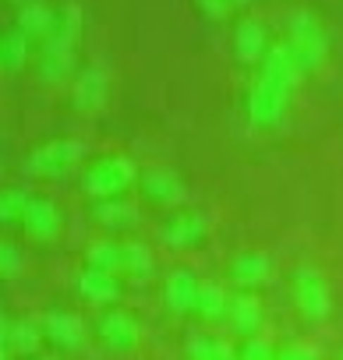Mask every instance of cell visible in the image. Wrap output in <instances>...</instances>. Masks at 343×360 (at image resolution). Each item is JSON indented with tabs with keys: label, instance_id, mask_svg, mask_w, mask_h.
<instances>
[{
	"label": "cell",
	"instance_id": "obj_16",
	"mask_svg": "<svg viewBox=\"0 0 343 360\" xmlns=\"http://www.w3.org/2000/svg\"><path fill=\"white\" fill-rule=\"evenodd\" d=\"M269 53V36L266 25L255 18H241L234 25V57L241 64H262V57Z\"/></svg>",
	"mask_w": 343,
	"mask_h": 360
},
{
	"label": "cell",
	"instance_id": "obj_1",
	"mask_svg": "<svg viewBox=\"0 0 343 360\" xmlns=\"http://www.w3.org/2000/svg\"><path fill=\"white\" fill-rule=\"evenodd\" d=\"M78 36H82V11H78V4H64L57 11L54 32L43 39V50H39V75H43L46 85H57V82L71 78Z\"/></svg>",
	"mask_w": 343,
	"mask_h": 360
},
{
	"label": "cell",
	"instance_id": "obj_10",
	"mask_svg": "<svg viewBox=\"0 0 343 360\" xmlns=\"http://www.w3.org/2000/svg\"><path fill=\"white\" fill-rule=\"evenodd\" d=\"M43 335L57 346V349H64V353H71V349H82L85 346V321L78 318V314H71V311H46L43 314Z\"/></svg>",
	"mask_w": 343,
	"mask_h": 360
},
{
	"label": "cell",
	"instance_id": "obj_18",
	"mask_svg": "<svg viewBox=\"0 0 343 360\" xmlns=\"http://www.w3.org/2000/svg\"><path fill=\"white\" fill-rule=\"evenodd\" d=\"M266 75H273V78H280V82H287V85H301V78L308 75V68H304V60L297 57V50L290 46V43H276V46H269V53L262 57V64H258Z\"/></svg>",
	"mask_w": 343,
	"mask_h": 360
},
{
	"label": "cell",
	"instance_id": "obj_29",
	"mask_svg": "<svg viewBox=\"0 0 343 360\" xmlns=\"http://www.w3.org/2000/svg\"><path fill=\"white\" fill-rule=\"evenodd\" d=\"M237 353H241L237 360H276L273 342H269V339H258V335H248V339H244V346H241Z\"/></svg>",
	"mask_w": 343,
	"mask_h": 360
},
{
	"label": "cell",
	"instance_id": "obj_23",
	"mask_svg": "<svg viewBox=\"0 0 343 360\" xmlns=\"http://www.w3.org/2000/svg\"><path fill=\"white\" fill-rule=\"evenodd\" d=\"M85 265L92 269H103V272H124V244H113V240H92L85 248Z\"/></svg>",
	"mask_w": 343,
	"mask_h": 360
},
{
	"label": "cell",
	"instance_id": "obj_9",
	"mask_svg": "<svg viewBox=\"0 0 343 360\" xmlns=\"http://www.w3.org/2000/svg\"><path fill=\"white\" fill-rule=\"evenodd\" d=\"M96 335H99V342H103L106 349H113V353H131V349L138 346V339H142V328H138V321H135L127 311H106V314L99 318V325H96Z\"/></svg>",
	"mask_w": 343,
	"mask_h": 360
},
{
	"label": "cell",
	"instance_id": "obj_12",
	"mask_svg": "<svg viewBox=\"0 0 343 360\" xmlns=\"http://www.w3.org/2000/svg\"><path fill=\"white\" fill-rule=\"evenodd\" d=\"M106 96H110V78L103 68H85L75 82H71V103L75 110L82 113H96L106 106Z\"/></svg>",
	"mask_w": 343,
	"mask_h": 360
},
{
	"label": "cell",
	"instance_id": "obj_19",
	"mask_svg": "<svg viewBox=\"0 0 343 360\" xmlns=\"http://www.w3.org/2000/svg\"><path fill=\"white\" fill-rule=\"evenodd\" d=\"M262 300L258 297H251V293H234L230 297V307H227V321H230V328L237 332V335H255L258 328H262Z\"/></svg>",
	"mask_w": 343,
	"mask_h": 360
},
{
	"label": "cell",
	"instance_id": "obj_14",
	"mask_svg": "<svg viewBox=\"0 0 343 360\" xmlns=\"http://www.w3.org/2000/svg\"><path fill=\"white\" fill-rule=\"evenodd\" d=\"M22 230L29 240H54L61 233V209L50 202V198H29V209H25V219H22Z\"/></svg>",
	"mask_w": 343,
	"mask_h": 360
},
{
	"label": "cell",
	"instance_id": "obj_3",
	"mask_svg": "<svg viewBox=\"0 0 343 360\" xmlns=\"http://www.w3.org/2000/svg\"><path fill=\"white\" fill-rule=\"evenodd\" d=\"M135 180H138V169L127 155H103L85 169L82 191L92 202H106V198H120Z\"/></svg>",
	"mask_w": 343,
	"mask_h": 360
},
{
	"label": "cell",
	"instance_id": "obj_27",
	"mask_svg": "<svg viewBox=\"0 0 343 360\" xmlns=\"http://www.w3.org/2000/svg\"><path fill=\"white\" fill-rule=\"evenodd\" d=\"M216 353V335H206V332H192L185 339V356L188 360H213Z\"/></svg>",
	"mask_w": 343,
	"mask_h": 360
},
{
	"label": "cell",
	"instance_id": "obj_26",
	"mask_svg": "<svg viewBox=\"0 0 343 360\" xmlns=\"http://www.w3.org/2000/svg\"><path fill=\"white\" fill-rule=\"evenodd\" d=\"M25 209H29V195L22 188H8L4 198H0V223H4V226H15L18 223L22 226Z\"/></svg>",
	"mask_w": 343,
	"mask_h": 360
},
{
	"label": "cell",
	"instance_id": "obj_31",
	"mask_svg": "<svg viewBox=\"0 0 343 360\" xmlns=\"http://www.w3.org/2000/svg\"><path fill=\"white\" fill-rule=\"evenodd\" d=\"M276 360H318V349L308 342H290L287 349L276 353Z\"/></svg>",
	"mask_w": 343,
	"mask_h": 360
},
{
	"label": "cell",
	"instance_id": "obj_20",
	"mask_svg": "<svg viewBox=\"0 0 343 360\" xmlns=\"http://www.w3.org/2000/svg\"><path fill=\"white\" fill-rule=\"evenodd\" d=\"M96 223H99L103 230H110V233H127V230H135L142 219H138V209H135L131 202H124V198H106V202L96 205Z\"/></svg>",
	"mask_w": 343,
	"mask_h": 360
},
{
	"label": "cell",
	"instance_id": "obj_35",
	"mask_svg": "<svg viewBox=\"0 0 343 360\" xmlns=\"http://www.w3.org/2000/svg\"><path fill=\"white\" fill-rule=\"evenodd\" d=\"M336 360H343V349H339V356H336Z\"/></svg>",
	"mask_w": 343,
	"mask_h": 360
},
{
	"label": "cell",
	"instance_id": "obj_15",
	"mask_svg": "<svg viewBox=\"0 0 343 360\" xmlns=\"http://www.w3.org/2000/svg\"><path fill=\"white\" fill-rule=\"evenodd\" d=\"M230 279L241 290H258L273 279V258L262 251H241L230 258Z\"/></svg>",
	"mask_w": 343,
	"mask_h": 360
},
{
	"label": "cell",
	"instance_id": "obj_32",
	"mask_svg": "<svg viewBox=\"0 0 343 360\" xmlns=\"http://www.w3.org/2000/svg\"><path fill=\"white\" fill-rule=\"evenodd\" d=\"M248 4H255V0H234V8H248Z\"/></svg>",
	"mask_w": 343,
	"mask_h": 360
},
{
	"label": "cell",
	"instance_id": "obj_4",
	"mask_svg": "<svg viewBox=\"0 0 343 360\" xmlns=\"http://www.w3.org/2000/svg\"><path fill=\"white\" fill-rule=\"evenodd\" d=\"M82 159H85V145L82 141H75V138H54V141H43L39 148L29 152L25 173L29 176H39V180H57V176L71 173Z\"/></svg>",
	"mask_w": 343,
	"mask_h": 360
},
{
	"label": "cell",
	"instance_id": "obj_11",
	"mask_svg": "<svg viewBox=\"0 0 343 360\" xmlns=\"http://www.w3.org/2000/svg\"><path fill=\"white\" fill-rule=\"evenodd\" d=\"M199 290L202 283L195 279V272L188 269H174L166 279H163V304L170 314H188L199 307Z\"/></svg>",
	"mask_w": 343,
	"mask_h": 360
},
{
	"label": "cell",
	"instance_id": "obj_28",
	"mask_svg": "<svg viewBox=\"0 0 343 360\" xmlns=\"http://www.w3.org/2000/svg\"><path fill=\"white\" fill-rule=\"evenodd\" d=\"M0 272H4V279H18L25 272V255L18 244H4L0 248Z\"/></svg>",
	"mask_w": 343,
	"mask_h": 360
},
{
	"label": "cell",
	"instance_id": "obj_13",
	"mask_svg": "<svg viewBox=\"0 0 343 360\" xmlns=\"http://www.w3.org/2000/svg\"><path fill=\"white\" fill-rule=\"evenodd\" d=\"M138 184H142V195L152 202V205H181L185 202V180L174 173V169H149L138 176Z\"/></svg>",
	"mask_w": 343,
	"mask_h": 360
},
{
	"label": "cell",
	"instance_id": "obj_25",
	"mask_svg": "<svg viewBox=\"0 0 343 360\" xmlns=\"http://www.w3.org/2000/svg\"><path fill=\"white\" fill-rule=\"evenodd\" d=\"M152 269H156V262H152L149 244L127 240V244H124V276H131L135 283H145V279L152 276Z\"/></svg>",
	"mask_w": 343,
	"mask_h": 360
},
{
	"label": "cell",
	"instance_id": "obj_22",
	"mask_svg": "<svg viewBox=\"0 0 343 360\" xmlns=\"http://www.w3.org/2000/svg\"><path fill=\"white\" fill-rule=\"evenodd\" d=\"M29 39L18 25L11 32H4V39H0V68H4V75H18L25 64H29Z\"/></svg>",
	"mask_w": 343,
	"mask_h": 360
},
{
	"label": "cell",
	"instance_id": "obj_33",
	"mask_svg": "<svg viewBox=\"0 0 343 360\" xmlns=\"http://www.w3.org/2000/svg\"><path fill=\"white\" fill-rule=\"evenodd\" d=\"M11 4H29V0H11Z\"/></svg>",
	"mask_w": 343,
	"mask_h": 360
},
{
	"label": "cell",
	"instance_id": "obj_24",
	"mask_svg": "<svg viewBox=\"0 0 343 360\" xmlns=\"http://www.w3.org/2000/svg\"><path fill=\"white\" fill-rule=\"evenodd\" d=\"M227 307H230V293L223 290V283H202V290H199V318L202 321H220V318H227Z\"/></svg>",
	"mask_w": 343,
	"mask_h": 360
},
{
	"label": "cell",
	"instance_id": "obj_5",
	"mask_svg": "<svg viewBox=\"0 0 343 360\" xmlns=\"http://www.w3.org/2000/svg\"><path fill=\"white\" fill-rule=\"evenodd\" d=\"M290 290H294V304L301 311V318L308 321H325L332 314V293H329V283L318 269L311 265H301L294 276H290Z\"/></svg>",
	"mask_w": 343,
	"mask_h": 360
},
{
	"label": "cell",
	"instance_id": "obj_7",
	"mask_svg": "<svg viewBox=\"0 0 343 360\" xmlns=\"http://www.w3.org/2000/svg\"><path fill=\"white\" fill-rule=\"evenodd\" d=\"M209 237V216L206 212H174L159 226V240L174 251H192Z\"/></svg>",
	"mask_w": 343,
	"mask_h": 360
},
{
	"label": "cell",
	"instance_id": "obj_8",
	"mask_svg": "<svg viewBox=\"0 0 343 360\" xmlns=\"http://www.w3.org/2000/svg\"><path fill=\"white\" fill-rule=\"evenodd\" d=\"M43 339H46L43 335V325H36L29 318H8L4 328H0V353H4V360L36 356Z\"/></svg>",
	"mask_w": 343,
	"mask_h": 360
},
{
	"label": "cell",
	"instance_id": "obj_17",
	"mask_svg": "<svg viewBox=\"0 0 343 360\" xmlns=\"http://www.w3.org/2000/svg\"><path fill=\"white\" fill-rule=\"evenodd\" d=\"M75 290H78L82 300H89V304H96V307L113 304V300L120 297V283H117V276H113V272H103V269H92V265H85V269L78 272Z\"/></svg>",
	"mask_w": 343,
	"mask_h": 360
},
{
	"label": "cell",
	"instance_id": "obj_21",
	"mask_svg": "<svg viewBox=\"0 0 343 360\" xmlns=\"http://www.w3.org/2000/svg\"><path fill=\"white\" fill-rule=\"evenodd\" d=\"M18 29L25 32V36H32V39H46L50 32H54V25H57V15L43 4V0H29V4H22L18 8Z\"/></svg>",
	"mask_w": 343,
	"mask_h": 360
},
{
	"label": "cell",
	"instance_id": "obj_2",
	"mask_svg": "<svg viewBox=\"0 0 343 360\" xmlns=\"http://www.w3.org/2000/svg\"><path fill=\"white\" fill-rule=\"evenodd\" d=\"M290 96H294V85H287V82L258 71L248 82V89H244V113H248V120L255 127H273V124L283 120Z\"/></svg>",
	"mask_w": 343,
	"mask_h": 360
},
{
	"label": "cell",
	"instance_id": "obj_34",
	"mask_svg": "<svg viewBox=\"0 0 343 360\" xmlns=\"http://www.w3.org/2000/svg\"><path fill=\"white\" fill-rule=\"evenodd\" d=\"M36 360H54V356H36Z\"/></svg>",
	"mask_w": 343,
	"mask_h": 360
},
{
	"label": "cell",
	"instance_id": "obj_30",
	"mask_svg": "<svg viewBox=\"0 0 343 360\" xmlns=\"http://www.w3.org/2000/svg\"><path fill=\"white\" fill-rule=\"evenodd\" d=\"M195 11H199L202 18L223 22V18L234 11V0H195Z\"/></svg>",
	"mask_w": 343,
	"mask_h": 360
},
{
	"label": "cell",
	"instance_id": "obj_6",
	"mask_svg": "<svg viewBox=\"0 0 343 360\" xmlns=\"http://www.w3.org/2000/svg\"><path fill=\"white\" fill-rule=\"evenodd\" d=\"M287 43L297 50V57L304 60V68H318L329 53V36L322 29V22L311 11H294L287 18Z\"/></svg>",
	"mask_w": 343,
	"mask_h": 360
}]
</instances>
